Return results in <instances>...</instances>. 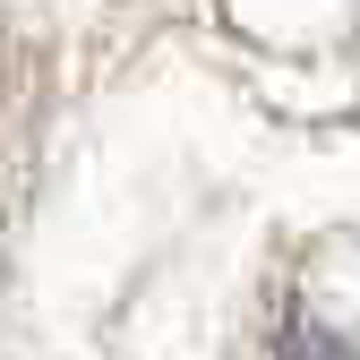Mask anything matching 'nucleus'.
<instances>
[{
    "label": "nucleus",
    "instance_id": "f257e3e1",
    "mask_svg": "<svg viewBox=\"0 0 360 360\" xmlns=\"http://www.w3.org/2000/svg\"><path fill=\"white\" fill-rule=\"evenodd\" d=\"M283 360H360V232L309 240L283 283Z\"/></svg>",
    "mask_w": 360,
    "mask_h": 360
}]
</instances>
